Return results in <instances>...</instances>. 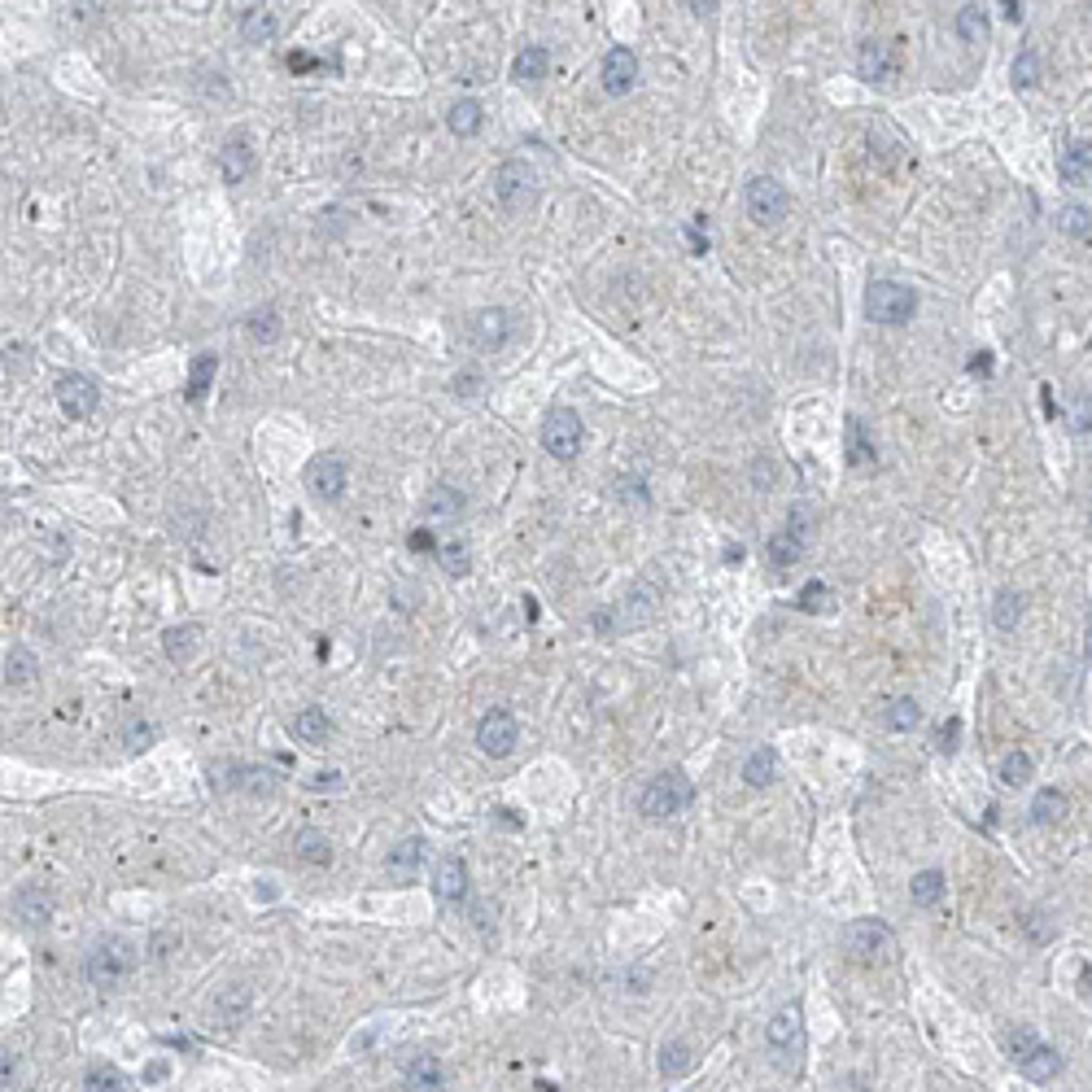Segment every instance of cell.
<instances>
[{
    "mask_svg": "<svg viewBox=\"0 0 1092 1092\" xmlns=\"http://www.w3.org/2000/svg\"><path fill=\"white\" fill-rule=\"evenodd\" d=\"M690 805H695V782H690L682 769L656 774L647 787H643V795H638V808H643V818H651V821L677 818V813H686Z\"/></svg>",
    "mask_w": 1092,
    "mask_h": 1092,
    "instance_id": "obj_1",
    "label": "cell"
},
{
    "mask_svg": "<svg viewBox=\"0 0 1092 1092\" xmlns=\"http://www.w3.org/2000/svg\"><path fill=\"white\" fill-rule=\"evenodd\" d=\"M136 970V949H131L123 935H105L87 949V962H84V975L92 988H118L123 979Z\"/></svg>",
    "mask_w": 1092,
    "mask_h": 1092,
    "instance_id": "obj_2",
    "label": "cell"
},
{
    "mask_svg": "<svg viewBox=\"0 0 1092 1092\" xmlns=\"http://www.w3.org/2000/svg\"><path fill=\"white\" fill-rule=\"evenodd\" d=\"M865 315L874 324H887V328H900L918 315V293L900 280H874L870 293H865Z\"/></svg>",
    "mask_w": 1092,
    "mask_h": 1092,
    "instance_id": "obj_3",
    "label": "cell"
},
{
    "mask_svg": "<svg viewBox=\"0 0 1092 1092\" xmlns=\"http://www.w3.org/2000/svg\"><path fill=\"white\" fill-rule=\"evenodd\" d=\"M581 446H586V424H581V416H577L573 406H551L542 419V450L551 459L573 463L577 455H581Z\"/></svg>",
    "mask_w": 1092,
    "mask_h": 1092,
    "instance_id": "obj_4",
    "label": "cell"
},
{
    "mask_svg": "<svg viewBox=\"0 0 1092 1092\" xmlns=\"http://www.w3.org/2000/svg\"><path fill=\"white\" fill-rule=\"evenodd\" d=\"M494 197H499L503 210H512V215L529 210V206L538 202V171L520 158L503 162V166L494 171Z\"/></svg>",
    "mask_w": 1092,
    "mask_h": 1092,
    "instance_id": "obj_5",
    "label": "cell"
},
{
    "mask_svg": "<svg viewBox=\"0 0 1092 1092\" xmlns=\"http://www.w3.org/2000/svg\"><path fill=\"white\" fill-rule=\"evenodd\" d=\"M787 210H791V197L774 175H756L748 184V219L756 228H778L787 219Z\"/></svg>",
    "mask_w": 1092,
    "mask_h": 1092,
    "instance_id": "obj_6",
    "label": "cell"
},
{
    "mask_svg": "<svg viewBox=\"0 0 1092 1092\" xmlns=\"http://www.w3.org/2000/svg\"><path fill=\"white\" fill-rule=\"evenodd\" d=\"M844 949H848L857 962L874 965V962H883V957L891 952V931L878 918H857V922L844 926Z\"/></svg>",
    "mask_w": 1092,
    "mask_h": 1092,
    "instance_id": "obj_7",
    "label": "cell"
},
{
    "mask_svg": "<svg viewBox=\"0 0 1092 1092\" xmlns=\"http://www.w3.org/2000/svg\"><path fill=\"white\" fill-rule=\"evenodd\" d=\"M512 315H507L503 306H486V311H476L473 324H468V341H473V350H481V354H499L507 341H512Z\"/></svg>",
    "mask_w": 1092,
    "mask_h": 1092,
    "instance_id": "obj_8",
    "label": "cell"
},
{
    "mask_svg": "<svg viewBox=\"0 0 1092 1092\" xmlns=\"http://www.w3.org/2000/svg\"><path fill=\"white\" fill-rule=\"evenodd\" d=\"M516 739H520V721L507 708H489L481 717V726H476V748L486 756H512Z\"/></svg>",
    "mask_w": 1092,
    "mask_h": 1092,
    "instance_id": "obj_9",
    "label": "cell"
},
{
    "mask_svg": "<svg viewBox=\"0 0 1092 1092\" xmlns=\"http://www.w3.org/2000/svg\"><path fill=\"white\" fill-rule=\"evenodd\" d=\"M345 481H350V468H345L341 455H315V459L306 463V489L315 494V499H324V503H332V499H341Z\"/></svg>",
    "mask_w": 1092,
    "mask_h": 1092,
    "instance_id": "obj_10",
    "label": "cell"
},
{
    "mask_svg": "<svg viewBox=\"0 0 1092 1092\" xmlns=\"http://www.w3.org/2000/svg\"><path fill=\"white\" fill-rule=\"evenodd\" d=\"M219 774H228V778H219V787L245 791V795H275V791H280V774L267 769V765L232 761V765H219Z\"/></svg>",
    "mask_w": 1092,
    "mask_h": 1092,
    "instance_id": "obj_11",
    "label": "cell"
},
{
    "mask_svg": "<svg viewBox=\"0 0 1092 1092\" xmlns=\"http://www.w3.org/2000/svg\"><path fill=\"white\" fill-rule=\"evenodd\" d=\"M58 403H61V411H66V416L84 419V416H92V411L101 406V389H97V380H92V376L71 372V376H61V380H58Z\"/></svg>",
    "mask_w": 1092,
    "mask_h": 1092,
    "instance_id": "obj_12",
    "label": "cell"
},
{
    "mask_svg": "<svg viewBox=\"0 0 1092 1092\" xmlns=\"http://www.w3.org/2000/svg\"><path fill=\"white\" fill-rule=\"evenodd\" d=\"M14 918L27 926V931H40L53 922V891L44 883H22L14 891Z\"/></svg>",
    "mask_w": 1092,
    "mask_h": 1092,
    "instance_id": "obj_13",
    "label": "cell"
},
{
    "mask_svg": "<svg viewBox=\"0 0 1092 1092\" xmlns=\"http://www.w3.org/2000/svg\"><path fill=\"white\" fill-rule=\"evenodd\" d=\"M599 79H604V92H612V97L633 92V84H638V53L633 48H607Z\"/></svg>",
    "mask_w": 1092,
    "mask_h": 1092,
    "instance_id": "obj_14",
    "label": "cell"
},
{
    "mask_svg": "<svg viewBox=\"0 0 1092 1092\" xmlns=\"http://www.w3.org/2000/svg\"><path fill=\"white\" fill-rule=\"evenodd\" d=\"M896 71H900V61H896V53H891L887 40H865L861 44L857 74H861L865 84H891V79H896Z\"/></svg>",
    "mask_w": 1092,
    "mask_h": 1092,
    "instance_id": "obj_15",
    "label": "cell"
},
{
    "mask_svg": "<svg viewBox=\"0 0 1092 1092\" xmlns=\"http://www.w3.org/2000/svg\"><path fill=\"white\" fill-rule=\"evenodd\" d=\"M612 607H617L620 630H643V625H651V620L660 617V594L651 586H633L630 599H625V604H612Z\"/></svg>",
    "mask_w": 1092,
    "mask_h": 1092,
    "instance_id": "obj_16",
    "label": "cell"
},
{
    "mask_svg": "<svg viewBox=\"0 0 1092 1092\" xmlns=\"http://www.w3.org/2000/svg\"><path fill=\"white\" fill-rule=\"evenodd\" d=\"M433 891H437L442 905H459L463 896H468V865H463V857H442V861H437V870H433Z\"/></svg>",
    "mask_w": 1092,
    "mask_h": 1092,
    "instance_id": "obj_17",
    "label": "cell"
},
{
    "mask_svg": "<svg viewBox=\"0 0 1092 1092\" xmlns=\"http://www.w3.org/2000/svg\"><path fill=\"white\" fill-rule=\"evenodd\" d=\"M249 1005H254V992L245 988V983H228V988H219V996L210 1001V1014H215L219 1027H236V1022H245Z\"/></svg>",
    "mask_w": 1092,
    "mask_h": 1092,
    "instance_id": "obj_18",
    "label": "cell"
},
{
    "mask_svg": "<svg viewBox=\"0 0 1092 1092\" xmlns=\"http://www.w3.org/2000/svg\"><path fill=\"white\" fill-rule=\"evenodd\" d=\"M241 35L245 44H272L280 35V14L272 5H249L241 14Z\"/></svg>",
    "mask_w": 1092,
    "mask_h": 1092,
    "instance_id": "obj_19",
    "label": "cell"
},
{
    "mask_svg": "<svg viewBox=\"0 0 1092 1092\" xmlns=\"http://www.w3.org/2000/svg\"><path fill=\"white\" fill-rule=\"evenodd\" d=\"M219 175H223L228 184H245V180L254 175V149L245 140H228L219 149Z\"/></svg>",
    "mask_w": 1092,
    "mask_h": 1092,
    "instance_id": "obj_20",
    "label": "cell"
},
{
    "mask_svg": "<svg viewBox=\"0 0 1092 1092\" xmlns=\"http://www.w3.org/2000/svg\"><path fill=\"white\" fill-rule=\"evenodd\" d=\"M800 1040H805L800 1009H795V1005L778 1009L774 1019H769V1045H774V1049H782V1053H791V1049H800Z\"/></svg>",
    "mask_w": 1092,
    "mask_h": 1092,
    "instance_id": "obj_21",
    "label": "cell"
},
{
    "mask_svg": "<svg viewBox=\"0 0 1092 1092\" xmlns=\"http://www.w3.org/2000/svg\"><path fill=\"white\" fill-rule=\"evenodd\" d=\"M406 1092H446V1075H442V1062L419 1053L416 1062L406 1066V1079H403Z\"/></svg>",
    "mask_w": 1092,
    "mask_h": 1092,
    "instance_id": "obj_22",
    "label": "cell"
},
{
    "mask_svg": "<svg viewBox=\"0 0 1092 1092\" xmlns=\"http://www.w3.org/2000/svg\"><path fill=\"white\" fill-rule=\"evenodd\" d=\"M1019 1066H1022V1075H1027V1079H1035V1084H1049V1079L1062 1075V1053L1049 1049V1045H1035V1049L1027 1053Z\"/></svg>",
    "mask_w": 1092,
    "mask_h": 1092,
    "instance_id": "obj_23",
    "label": "cell"
},
{
    "mask_svg": "<svg viewBox=\"0 0 1092 1092\" xmlns=\"http://www.w3.org/2000/svg\"><path fill=\"white\" fill-rule=\"evenodd\" d=\"M1088 175H1092V149H1088V140H1071L1062 149V180L1071 188H1084V184H1088Z\"/></svg>",
    "mask_w": 1092,
    "mask_h": 1092,
    "instance_id": "obj_24",
    "label": "cell"
},
{
    "mask_svg": "<svg viewBox=\"0 0 1092 1092\" xmlns=\"http://www.w3.org/2000/svg\"><path fill=\"white\" fill-rule=\"evenodd\" d=\"M332 730H337V726H332V717L324 712V708H302V712L293 717V734H298L302 743H315V748L319 743H328Z\"/></svg>",
    "mask_w": 1092,
    "mask_h": 1092,
    "instance_id": "obj_25",
    "label": "cell"
},
{
    "mask_svg": "<svg viewBox=\"0 0 1092 1092\" xmlns=\"http://www.w3.org/2000/svg\"><path fill=\"white\" fill-rule=\"evenodd\" d=\"M844 459L852 463V468H865V463H874V442L865 437V424L857 416L844 419Z\"/></svg>",
    "mask_w": 1092,
    "mask_h": 1092,
    "instance_id": "obj_26",
    "label": "cell"
},
{
    "mask_svg": "<svg viewBox=\"0 0 1092 1092\" xmlns=\"http://www.w3.org/2000/svg\"><path fill=\"white\" fill-rule=\"evenodd\" d=\"M162 647H166V656L175 664H188L197 656V647H202V625H175V630H166Z\"/></svg>",
    "mask_w": 1092,
    "mask_h": 1092,
    "instance_id": "obj_27",
    "label": "cell"
},
{
    "mask_svg": "<svg viewBox=\"0 0 1092 1092\" xmlns=\"http://www.w3.org/2000/svg\"><path fill=\"white\" fill-rule=\"evenodd\" d=\"M546 71H551V53H546L542 44H529V48L516 53V61H512L516 84H538V79H546Z\"/></svg>",
    "mask_w": 1092,
    "mask_h": 1092,
    "instance_id": "obj_28",
    "label": "cell"
},
{
    "mask_svg": "<svg viewBox=\"0 0 1092 1092\" xmlns=\"http://www.w3.org/2000/svg\"><path fill=\"white\" fill-rule=\"evenodd\" d=\"M424 848H429V844H424V839H416V834H411V839H403L398 848L389 852V861H385L389 874H393V878H411L419 870V861H424Z\"/></svg>",
    "mask_w": 1092,
    "mask_h": 1092,
    "instance_id": "obj_29",
    "label": "cell"
},
{
    "mask_svg": "<svg viewBox=\"0 0 1092 1092\" xmlns=\"http://www.w3.org/2000/svg\"><path fill=\"white\" fill-rule=\"evenodd\" d=\"M765 555H769V564H774L778 573H787V568H795L800 564V555H805V542L795 538V533H774L769 538V546H765Z\"/></svg>",
    "mask_w": 1092,
    "mask_h": 1092,
    "instance_id": "obj_30",
    "label": "cell"
},
{
    "mask_svg": "<svg viewBox=\"0 0 1092 1092\" xmlns=\"http://www.w3.org/2000/svg\"><path fill=\"white\" fill-rule=\"evenodd\" d=\"M695 1071V1049H690L686 1040H673V1045H664L660 1049V1075L664 1079H682Z\"/></svg>",
    "mask_w": 1092,
    "mask_h": 1092,
    "instance_id": "obj_31",
    "label": "cell"
},
{
    "mask_svg": "<svg viewBox=\"0 0 1092 1092\" xmlns=\"http://www.w3.org/2000/svg\"><path fill=\"white\" fill-rule=\"evenodd\" d=\"M1066 808L1071 805H1066L1062 791H1053V787L1040 791V795L1032 800V826H1058V821L1066 818Z\"/></svg>",
    "mask_w": 1092,
    "mask_h": 1092,
    "instance_id": "obj_32",
    "label": "cell"
},
{
    "mask_svg": "<svg viewBox=\"0 0 1092 1092\" xmlns=\"http://www.w3.org/2000/svg\"><path fill=\"white\" fill-rule=\"evenodd\" d=\"M424 512H429V516H437V520H455L463 512V489H455V486H433L429 499H424Z\"/></svg>",
    "mask_w": 1092,
    "mask_h": 1092,
    "instance_id": "obj_33",
    "label": "cell"
},
{
    "mask_svg": "<svg viewBox=\"0 0 1092 1092\" xmlns=\"http://www.w3.org/2000/svg\"><path fill=\"white\" fill-rule=\"evenodd\" d=\"M215 372H219V354L202 350V354L193 359V372H188V403H202L210 380H215Z\"/></svg>",
    "mask_w": 1092,
    "mask_h": 1092,
    "instance_id": "obj_34",
    "label": "cell"
},
{
    "mask_svg": "<svg viewBox=\"0 0 1092 1092\" xmlns=\"http://www.w3.org/2000/svg\"><path fill=\"white\" fill-rule=\"evenodd\" d=\"M446 123H450V131L455 136H476L481 131V123H486V110H481V101H455L450 105V114H446Z\"/></svg>",
    "mask_w": 1092,
    "mask_h": 1092,
    "instance_id": "obj_35",
    "label": "cell"
},
{
    "mask_svg": "<svg viewBox=\"0 0 1092 1092\" xmlns=\"http://www.w3.org/2000/svg\"><path fill=\"white\" fill-rule=\"evenodd\" d=\"M909 896H913V905L935 909L939 900H944V874H939V870H922V874H913Z\"/></svg>",
    "mask_w": 1092,
    "mask_h": 1092,
    "instance_id": "obj_36",
    "label": "cell"
},
{
    "mask_svg": "<svg viewBox=\"0 0 1092 1092\" xmlns=\"http://www.w3.org/2000/svg\"><path fill=\"white\" fill-rule=\"evenodd\" d=\"M293 848H298V861L302 865H328L332 861V848H328V839L319 831H298V839H293Z\"/></svg>",
    "mask_w": 1092,
    "mask_h": 1092,
    "instance_id": "obj_37",
    "label": "cell"
},
{
    "mask_svg": "<svg viewBox=\"0 0 1092 1092\" xmlns=\"http://www.w3.org/2000/svg\"><path fill=\"white\" fill-rule=\"evenodd\" d=\"M245 332L259 345H272L275 337H280V311H275V306H259L254 315H245Z\"/></svg>",
    "mask_w": 1092,
    "mask_h": 1092,
    "instance_id": "obj_38",
    "label": "cell"
},
{
    "mask_svg": "<svg viewBox=\"0 0 1092 1092\" xmlns=\"http://www.w3.org/2000/svg\"><path fill=\"white\" fill-rule=\"evenodd\" d=\"M774 769H778L774 748H756L748 756V765H743V782H748V787H769V782H774Z\"/></svg>",
    "mask_w": 1092,
    "mask_h": 1092,
    "instance_id": "obj_39",
    "label": "cell"
},
{
    "mask_svg": "<svg viewBox=\"0 0 1092 1092\" xmlns=\"http://www.w3.org/2000/svg\"><path fill=\"white\" fill-rule=\"evenodd\" d=\"M84 1092H127V1079H123V1071H118V1066L97 1062V1066H87Z\"/></svg>",
    "mask_w": 1092,
    "mask_h": 1092,
    "instance_id": "obj_40",
    "label": "cell"
},
{
    "mask_svg": "<svg viewBox=\"0 0 1092 1092\" xmlns=\"http://www.w3.org/2000/svg\"><path fill=\"white\" fill-rule=\"evenodd\" d=\"M883 721H887V730H896V734H905V730H913V726H922L918 699H891L887 712H883Z\"/></svg>",
    "mask_w": 1092,
    "mask_h": 1092,
    "instance_id": "obj_41",
    "label": "cell"
},
{
    "mask_svg": "<svg viewBox=\"0 0 1092 1092\" xmlns=\"http://www.w3.org/2000/svg\"><path fill=\"white\" fill-rule=\"evenodd\" d=\"M5 682H9V686H27V682H35V651H31V647H14V651H9Z\"/></svg>",
    "mask_w": 1092,
    "mask_h": 1092,
    "instance_id": "obj_42",
    "label": "cell"
},
{
    "mask_svg": "<svg viewBox=\"0 0 1092 1092\" xmlns=\"http://www.w3.org/2000/svg\"><path fill=\"white\" fill-rule=\"evenodd\" d=\"M957 35H962L965 44L988 40V14H983L979 5H962V9H957Z\"/></svg>",
    "mask_w": 1092,
    "mask_h": 1092,
    "instance_id": "obj_43",
    "label": "cell"
},
{
    "mask_svg": "<svg viewBox=\"0 0 1092 1092\" xmlns=\"http://www.w3.org/2000/svg\"><path fill=\"white\" fill-rule=\"evenodd\" d=\"M992 620H996V630H1014L1022 620V594L1019 590H1001L996 594V604H992Z\"/></svg>",
    "mask_w": 1092,
    "mask_h": 1092,
    "instance_id": "obj_44",
    "label": "cell"
},
{
    "mask_svg": "<svg viewBox=\"0 0 1092 1092\" xmlns=\"http://www.w3.org/2000/svg\"><path fill=\"white\" fill-rule=\"evenodd\" d=\"M437 560H442V568L450 577H468V568H473V551H468V542H442L437 546Z\"/></svg>",
    "mask_w": 1092,
    "mask_h": 1092,
    "instance_id": "obj_45",
    "label": "cell"
},
{
    "mask_svg": "<svg viewBox=\"0 0 1092 1092\" xmlns=\"http://www.w3.org/2000/svg\"><path fill=\"white\" fill-rule=\"evenodd\" d=\"M1032 774H1035V765H1032V756H1027L1022 748L1009 752L1005 761H1001V782H1005V787H1027Z\"/></svg>",
    "mask_w": 1092,
    "mask_h": 1092,
    "instance_id": "obj_46",
    "label": "cell"
},
{
    "mask_svg": "<svg viewBox=\"0 0 1092 1092\" xmlns=\"http://www.w3.org/2000/svg\"><path fill=\"white\" fill-rule=\"evenodd\" d=\"M1009 79H1014V87H1035L1040 84V53L1035 48H1022L1019 58H1014V66H1009Z\"/></svg>",
    "mask_w": 1092,
    "mask_h": 1092,
    "instance_id": "obj_47",
    "label": "cell"
},
{
    "mask_svg": "<svg viewBox=\"0 0 1092 1092\" xmlns=\"http://www.w3.org/2000/svg\"><path fill=\"white\" fill-rule=\"evenodd\" d=\"M1088 206H1062V215H1058V228L1066 232V236H1075V241H1088V232H1092V223H1088Z\"/></svg>",
    "mask_w": 1092,
    "mask_h": 1092,
    "instance_id": "obj_48",
    "label": "cell"
},
{
    "mask_svg": "<svg viewBox=\"0 0 1092 1092\" xmlns=\"http://www.w3.org/2000/svg\"><path fill=\"white\" fill-rule=\"evenodd\" d=\"M617 499L620 503H633V507H647L651 494H647V486H643V476L625 473V476H617Z\"/></svg>",
    "mask_w": 1092,
    "mask_h": 1092,
    "instance_id": "obj_49",
    "label": "cell"
},
{
    "mask_svg": "<svg viewBox=\"0 0 1092 1092\" xmlns=\"http://www.w3.org/2000/svg\"><path fill=\"white\" fill-rule=\"evenodd\" d=\"M1005 1045H1009V1053H1014V1058H1019V1062H1022V1058H1027V1053H1032L1035 1045H1040V1035H1035L1032 1027L1022 1022V1027H1014V1032L1005 1035Z\"/></svg>",
    "mask_w": 1092,
    "mask_h": 1092,
    "instance_id": "obj_50",
    "label": "cell"
},
{
    "mask_svg": "<svg viewBox=\"0 0 1092 1092\" xmlns=\"http://www.w3.org/2000/svg\"><path fill=\"white\" fill-rule=\"evenodd\" d=\"M175 949H180V931H171V926H166V931H158L153 939H149V957H153L158 965L166 962V957H171Z\"/></svg>",
    "mask_w": 1092,
    "mask_h": 1092,
    "instance_id": "obj_51",
    "label": "cell"
},
{
    "mask_svg": "<svg viewBox=\"0 0 1092 1092\" xmlns=\"http://www.w3.org/2000/svg\"><path fill=\"white\" fill-rule=\"evenodd\" d=\"M826 604H831V590H826V581H808V586L800 590V607H808V612H821Z\"/></svg>",
    "mask_w": 1092,
    "mask_h": 1092,
    "instance_id": "obj_52",
    "label": "cell"
},
{
    "mask_svg": "<svg viewBox=\"0 0 1092 1092\" xmlns=\"http://www.w3.org/2000/svg\"><path fill=\"white\" fill-rule=\"evenodd\" d=\"M450 393H455V398H476V393H481V372H476V367L459 372L450 380Z\"/></svg>",
    "mask_w": 1092,
    "mask_h": 1092,
    "instance_id": "obj_53",
    "label": "cell"
},
{
    "mask_svg": "<svg viewBox=\"0 0 1092 1092\" xmlns=\"http://www.w3.org/2000/svg\"><path fill=\"white\" fill-rule=\"evenodd\" d=\"M123 739H127V748L136 752V748H149V739H153V726L149 721H136L131 717L127 721V730H123Z\"/></svg>",
    "mask_w": 1092,
    "mask_h": 1092,
    "instance_id": "obj_54",
    "label": "cell"
},
{
    "mask_svg": "<svg viewBox=\"0 0 1092 1092\" xmlns=\"http://www.w3.org/2000/svg\"><path fill=\"white\" fill-rule=\"evenodd\" d=\"M957 739H962V721L952 717L949 726H939V734H935V748H939V752H952V748H957Z\"/></svg>",
    "mask_w": 1092,
    "mask_h": 1092,
    "instance_id": "obj_55",
    "label": "cell"
},
{
    "mask_svg": "<svg viewBox=\"0 0 1092 1092\" xmlns=\"http://www.w3.org/2000/svg\"><path fill=\"white\" fill-rule=\"evenodd\" d=\"M0 1092H18V1062L0 1058Z\"/></svg>",
    "mask_w": 1092,
    "mask_h": 1092,
    "instance_id": "obj_56",
    "label": "cell"
},
{
    "mask_svg": "<svg viewBox=\"0 0 1092 1092\" xmlns=\"http://www.w3.org/2000/svg\"><path fill=\"white\" fill-rule=\"evenodd\" d=\"M1071 429L1079 433V437H1088V393L1084 398H1075V416H1071Z\"/></svg>",
    "mask_w": 1092,
    "mask_h": 1092,
    "instance_id": "obj_57",
    "label": "cell"
},
{
    "mask_svg": "<svg viewBox=\"0 0 1092 1092\" xmlns=\"http://www.w3.org/2000/svg\"><path fill=\"white\" fill-rule=\"evenodd\" d=\"M406 546H411V551H433V546H437V542H433V533H429V529H411V538H406Z\"/></svg>",
    "mask_w": 1092,
    "mask_h": 1092,
    "instance_id": "obj_58",
    "label": "cell"
},
{
    "mask_svg": "<svg viewBox=\"0 0 1092 1092\" xmlns=\"http://www.w3.org/2000/svg\"><path fill=\"white\" fill-rule=\"evenodd\" d=\"M686 236H690V245H695V249L704 254V249H708V236H704V215H699V223H690V232H686Z\"/></svg>",
    "mask_w": 1092,
    "mask_h": 1092,
    "instance_id": "obj_59",
    "label": "cell"
},
{
    "mask_svg": "<svg viewBox=\"0 0 1092 1092\" xmlns=\"http://www.w3.org/2000/svg\"><path fill=\"white\" fill-rule=\"evenodd\" d=\"M717 9H721L717 0H690V14H695V18H712Z\"/></svg>",
    "mask_w": 1092,
    "mask_h": 1092,
    "instance_id": "obj_60",
    "label": "cell"
},
{
    "mask_svg": "<svg viewBox=\"0 0 1092 1092\" xmlns=\"http://www.w3.org/2000/svg\"><path fill=\"white\" fill-rule=\"evenodd\" d=\"M988 359H992V354H975V359H970V372H975V376H979V372L988 376V372H992V363H988Z\"/></svg>",
    "mask_w": 1092,
    "mask_h": 1092,
    "instance_id": "obj_61",
    "label": "cell"
},
{
    "mask_svg": "<svg viewBox=\"0 0 1092 1092\" xmlns=\"http://www.w3.org/2000/svg\"><path fill=\"white\" fill-rule=\"evenodd\" d=\"M1001 9H1005V18H1009V22H1022V5H1019V0H1005Z\"/></svg>",
    "mask_w": 1092,
    "mask_h": 1092,
    "instance_id": "obj_62",
    "label": "cell"
},
{
    "mask_svg": "<svg viewBox=\"0 0 1092 1092\" xmlns=\"http://www.w3.org/2000/svg\"><path fill=\"white\" fill-rule=\"evenodd\" d=\"M328 791V787H337V774H319V778H311V791Z\"/></svg>",
    "mask_w": 1092,
    "mask_h": 1092,
    "instance_id": "obj_63",
    "label": "cell"
}]
</instances>
